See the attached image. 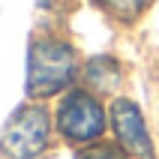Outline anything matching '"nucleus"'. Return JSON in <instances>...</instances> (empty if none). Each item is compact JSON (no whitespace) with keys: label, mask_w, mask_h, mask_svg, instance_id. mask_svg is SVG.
Segmentation results:
<instances>
[{"label":"nucleus","mask_w":159,"mask_h":159,"mask_svg":"<svg viewBox=\"0 0 159 159\" xmlns=\"http://www.w3.org/2000/svg\"><path fill=\"white\" fill-rule=\"evenodd\" d=\"M78 75V54L63 39H36L27 60V93L54 96L66 90Z\"/></svg>","instance_id":"f257e3e1"},{"label":"nucleus","mask_w":159,"mask_h":159,"mask_svg":"<svg viewBox=\"0 0 159 159\" xmlns=\"http://www.w3.org/2000/svg\"><path fill=\"white\" fill-rule=\"evenodd\" d=\"M57 132L69 144H96L105 132V108L93 90H69L57 105Z\"/></svg>","instance_id":"f03ea898"},{"label":"nucleus","mask_w":159,"mask_h":159,"mask_svg":"<svg viewBox=\"0 0 159 159\" xmlns=\"http://www.w3.org/2000/svg\"><path fill=\"white\" fill-rule=\"evenodd\" d=\"M51 117L42 105H21L0 135V150L9 159H36L48 147Z\"/></svg>","instance_id":"7ed1b4c3"},{"label":"nucleus","mask_w":159,"mask_h":159,"mask_svg":"<svg viewBox=\"0 0 159 159\" xmlns=\"http://www.w3.org/2000/svg\"><path fill=\"white\" fill-rule=\"evenodd\" d=\"M111 129H114L117 147L129 159H153V141L147 123L132 99H117L111 105Z\"/></svg>","instance_id":"20e7f679"},{"label":"nucleus","mask_w":159,"mask_h":159,"mask_svg":"<svg viewBox=\"0 0 159 159\" xmlns=\"http://www.w3.org/2000/svg\"><path fill=\"white\" fill-rule=\"evenodd\" d=\"M84 81H87L90 90L96 93H108L120 84V66H117L114 57H93L84 66Z\"/></svg>","instance_id":"39448f33"},{"label":"nucleus","mask_w":159,"mask_h":159,"mask_svg":"<svg viewBox=\"0 0 159 159\" xmlns=\"http://www.w3.org/2000/svg\"><path fill=\"white\" fill-rule=\"evenodd\" d=\"M99 6L105 9L108 15L120 18V21H135L150 6V0H99Z\"/></svg>","instance_id":"423d86ee"},{"label":"nucleus","mask_w":159,"mask_h":159,"mask_svg":"<svg viewBox=\"0 0 159 159\" xmlns=\"http://www.w3.org/2000/svg\"><path fill=\"white\" fill-rule=\"evenodd\" d=\"M75 159H129L120 147H111V144H87L84 150L75 153Z\"/></svg>","instance_id":"0eeeda50"}]
</instances>
